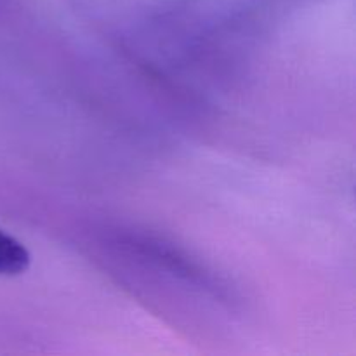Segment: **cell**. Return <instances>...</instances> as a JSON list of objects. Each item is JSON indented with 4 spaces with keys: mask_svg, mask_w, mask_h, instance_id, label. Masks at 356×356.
<instances>
[{
    "mask_svg": "<svg viewBox=\"0 0 356 356\" xmlns=\"http://www.w3.org/2000/svg\"><path fill=\"white\" fill-rule=\"evenodd\" d=\"M30 252L16 238L0 229V275H19L30 266Z\"/></svg>",
    "mask_w": 356,
    "mask_h": 356,
    "instance_id": "obj_1",
    "label": "cell"
}]
</instances>
